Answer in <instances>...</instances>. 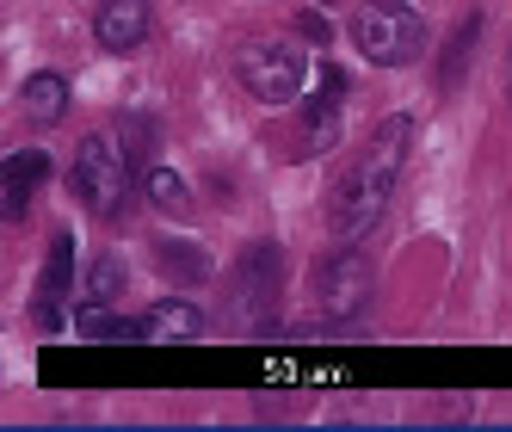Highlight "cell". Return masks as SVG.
<instances>
[{"label": "cell", "instance_id": "6da1fadb", "mask_svg": "<svg viewBox=\"0 0 512 432\" xmlns=\"http://www.w3.org/2000/svg\"><path fill=\"white\" fill-rule=\"evenodd\" d=\"M414 161V112H389L371 142L358 149V161L334 179V192H327V229L340 241H358L383 223V210L401 186V167Z\"/></svg>", "mask_w": 512, "mask_h": 432}, {"label": "cell", "instance_id": "7a4b0ae2", "mask_svg": "<svg viewBox=\"0 0 512 432\" xmlns=\"http://www.w3.org/2000/svg\"><path fill=\"white\" fill-rule=\"evenodd\" d=\"M346 38L371 68H408L426 50V13L408 0H364L346 19Z\"/></svg>", "mask_w": 512, "mask_h": 432}, {"label": "cell", "instance_id": "3957f363", "mask_svg": "<svg viewBox=\"0 0 512 432\" xmlns=\"http://www.w3.org/2000/svg\"><path fill=\"white\" fill-rule=\"evenodd\" d=\"M68 186H75V198L99 216V223H118L130 210V155H124V142L81 136L75 167H68Z\"/></svg>", "mask_w": 512, "mask_h": 432}, {"label": "cell", "instance_id": "277c9868", "mask_svg": "<svg viewBox=\"0 0 512 432\" xmlns=\"http://www.w3.org/2000/svg\"><path fill=\"white\" fill-rule=\"evenodd\" d=\"M235 81L260 99V105H290L309 87V56L290 38H247L235 50Z\"/></svg>", "mask_w": 512, "mask_h": 432}, {"label": "cell", "instance_id": "5b68a950", "mask_svg": "<svg viewBox=\"0 0 512 432\" xmlns=\"http://www.w3.org/2000/svg\"><path fill=\"white\" fill-rule=\"evenodd\" d=\"M315 303H321V315H334L340 328H346V321H358L364 309H371V260L352 254V247L327 254L315 266Z\"/></svg>", "mask_w": 512, "mask_h": 432}, {"label": "cell", "instance_id": "8992f818", "mask_svg": "<svg viewBox=\"0 0 512 432\" xmlns=\"http://www.w3.org/2000/svg\"><path fill=\"white\" fill-rule=\"evenodd\" d=\"M68 284H75V235H56L50 241V260L38 272V291H31V321H38L44 334L62 328V303H68Z\"/></svg>", "mask_w": 512, "mask_h": 432}, {"label": "cell", "instance_id": "52a82bcc", "mask_svg": "<svg viewBox=\"0 0 512 432\" xmlns=\"http://www.w3.org/2000/svg\"><path fill=\"white\" fill-rule=\"evenodd\" d=\"M149 31H155L149 0H99V13H93V44L99 50L130 56V50L149 44Z\"/></svg>", "mask_w": 512, "mask_h": 432}, {"label": "cell", "instance_id": "ba28073f", "mask_svg": "<svg viewBox=\"0 0 512 432\" xmlns=\"http://www.w3.org/2000/svg\"><path fill=\"white\" fill-rule=\"evenodd\" d=\"M272 284H278V247H272V241H266V247H247V254H241V266L229 272V309H235L241 321L266 315V303H272Z\"/></svg>", "mask_w": 512, "mask_h": 432}, {"label": "cell", "instance_id": "9c48e42d", "mask_svg": "<svg viewBox=\"0 0 512 432\" xmlns=\"http://www.w3.org/2000/svg\"><path fill=\"white\" fill-rule=\"evenodd\" d=\"M44 179H50V155L44 149H13L7 155V179H0V216H7V223H25L31 192H38Z\"/></svg>", "mask_w": 512, "mask_h": 432}, {"label": "cell", "instance_id": "30bf717a", "mask_svg": "<svg viewBox=\"0 0 512 432\" xmlns=\"http://www.w3.org/2000/svg\"><path fill=\"white\" fill-rule=\"evenodd\" d=\"M142 328V340H155V346H179V340H204V309L198 303H186V297H167V303H155L149 315L136 321Z\"/></svg>", "mask_w": 512, "mask_h": 432}, {"label": "cell", "instance_id": "8fae6325", "mask_svg": "<svg viewBox=\"0 0 512 432\" xmlns=\"http://www.w3.org/2000/svg\"><path fill=\"white\" fill-rule=\"evenodd\" d=\"M19 105L31 124H62L68 118V75L62 68H31L19 81Z\"/></svg>", "mask_w": 512, "mask_h": 432}, {"label": "cell", "instance_id": "7c38bea8", "mask_svg": "<svg viewBox=\"0 0 512 432\" xmlns=\"http://www.w3.org/2000/svg\"><path fill=\"white\" fill-rule=\"evenodd\" d=\"M340 99H346V75L334 62H321V93L303 105V124H309V142L315 149H327L334 142V130H340Z\"/></svg>", "mask_w": 512, "mask_h": 432}, {"label": "cell", "instance_id": "4fadbf2b", "mask_svg": "<svg viewBox=\"0 0 512 432\" xmlns=\"http://www.w3.org/2000/svg\"><path fill=\"white\" fill-rule=\"evenodd\" d=\"M142 198H149L161 216H186V210H192L186 179H179V167H167V161H149V167H142Z\"/></svg>", "mask_w": 512, "mask_h": 432}, {"label": "cell", "instance_id": "5bb4252c", "mask_svg": "<svg viewBox=\"0 0 512 432\" xmlns=\"http://www.w3.org/2000/svg\"><path fill=\"white\" fill-rule=\"evenodd\" d=\"M155 260H161V272H173L179 284H204L210 278V254L198 241H173V235H161L155 241Z\"/></svg>", "mask_w": 512, "mask_h": 432}, {"label": "cell", "instance_id": "9a60e30c", "mask_svg": "<svg viewBox=\"0 0 512 432\" xmlns=\"http://www.w3.org/2000/svg\"><path fill=\"white\" fill-rule=\"evenodd\" d=\"M475 38H482V19H463L457 31H451V44H445V56H438V87H457V75H463V62H469V50H475Z\"/></svg>", "mask_w": 512, "mask_h": 432}, {"label": "cell", "instance_id": "2e32d148", "mask_svg": "<svg viewBox=\"0 0 512 432\" xmlns=\"http://www.w3.org/2000/svg\"><path fill=\"white\" fill-rule=\"evenodd\" d=\"M81 334L87 340H142L136 321H112V303H81Z\"/></svg>", "mask_w": 512, "mask_h": 432}, {"label": "cell", "instance_id": "e0dca14e", "mask_svg": "<svg viewBox=\"0 0 512 432\" xmlns=\"http://www.w3.org/2000/svg\"><path fill=\"white\" fill-rule=\"evenodd\" d=\"M118 291H124V260H118V254H99V260H93V272H87L81 303H112Z\"/></svg>", "mask_w": 512, "mask_h": 432}, {"label": "cell", "instance_id": "ac0fdd59", "mask_svg": "<svg viewBox=\"0 0 512 432\" xmlns=\"http://www.w3.org/2000/svg\"><path fill=\"white\" fill-rule=\"evenodd\" d=\"M297 31H303L309 44H327V19L321 13H297Z\"/></svg>", "mask_w": 512, "mask_h": 432}, {"label": "cell", "instance_id": "d6986e66", "mask_svg": "<svg viewBox=\"0 0 512 432\" xmlns=\"http://www.w3.org/2000/svg\"><path fill=\"white\" fill-rule=\"evenodd\" d=\"M506 99H512V50H506Z\"/></svg>", "mask_w": 512, "mask_h": 432}]
</instances>
